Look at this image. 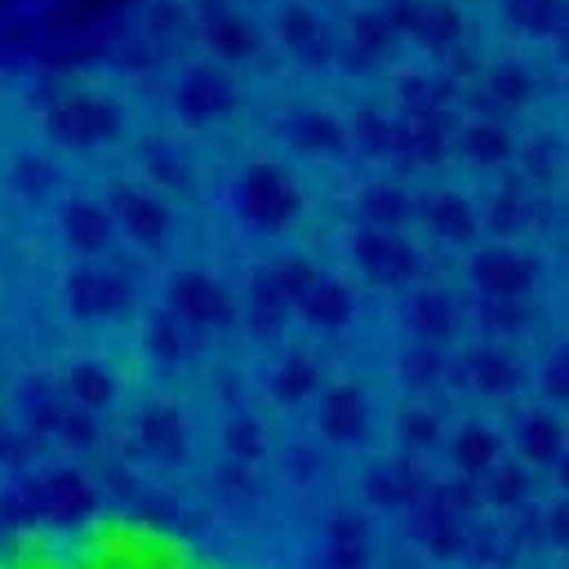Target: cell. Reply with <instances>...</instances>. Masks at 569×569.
<instances>
[{"instance_id":"cell-1","label":"cell","mask_w":569,"mask_h":569,"mask_svg":"<svg viewBox=\"0 0 569 569\" xmlns=\"http://www.w3.org/2000/svg\"><path fill=\"white\" fill-rule=\"evenodd\" d=\"M0 569H262V565L204 533L164 520L102 516L4 556Z\"/></svg>"}]
</instances>
